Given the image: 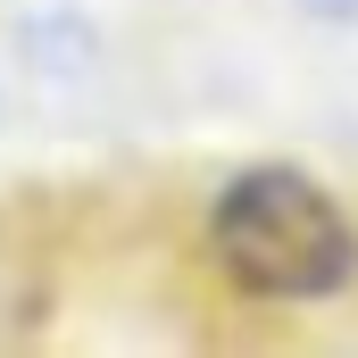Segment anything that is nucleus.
Segmentation results:
<instances>
[{
	"label": "nucleus",
	"mask_w": 358,
	"mask_h": 358,
	"mask_svg": "<svg viewBox=\"0 0 358 358\" xmlns=\"http://www.w3.org/2000/svg\"><path fill=\"white\" fill-rule=\"evenodd\" d=\"M208 259L250 300H342L358 283V225L350 208L292 159H259L217 183L208 200Z\"/></svg>",
	"instance_id": "f257e3e1"
}]
</instances>
